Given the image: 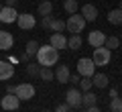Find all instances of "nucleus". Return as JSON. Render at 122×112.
Wrapping results in <instances>:
<instances>
[{
    "label": "nucleus",
    "mask_w": 122,
    "mask_h": 112,
    "mask_svg": "<svg viewBox=\"0 0 122 112\" xmlns=\"http://www.w3.org/2000/svg\"><path fill=\"white\" fill-rule=\"evenodd\" d=\"M59 61V51L51 45H41L39 51H37V63L41 67H53V65Z\"/></svg>",
    "instance_id": "f257e3e1"
},
{
    "label": "nucleus",
    "mask_w": 122,
    "mask_h": 112,
    "mask_svg": "<svg viewBox=\"0 0 122 112\" xmlns=\"http://www.w3.org/2000/svg\"><path fill=\"white\" fill-rule=\"evenodd\" d=\"M65 29L69 31L71 35H79L83 33V29H86V18L81 16V14H69V18L65 21Z\"/></svg>",
    "instance_id": "f03ea898"
},
{
    "label": "nucleus",
    "mask_w": 122,
    "mask_h": 112,
    "mask_svg": "<svg viewBox=\"0 0 122 112\" xmlns=\"http://www.w3.org/2000/svg\"><path fill=\"white\" fill-rule=\"evenodd\" d=\"M110 59H112V51L110 49H106L104 45L98 49H94V55H92V61H94V65L96 67H102V65H108Z\"/></svg>",
    "instance_id": "7ed1b4c3"
},
{
    "label": "nucleus",
    "mask_w": 122,
    "mask_h": 112,
    "mask_svg": "<svg viewBox=\"0 0 122 112\" xmlns=\"http://www.w3.org/2000/svg\"><path fill=\"white\" fill-rule=\"evenodd\" d=\"M77 73L81 75V78H92V75L96 73V65H94V61H92L90 57H81V59L77 61Z\"/></svg>",
    "instance_id": "20e7f679"
},
{
    "label": "nucleus",
    "mask_w": 122,
    "mask_h": 112,
    "mask_svg": "<svg viewBox=\"0 0 122 112\" xmlns=\"http://www.w3.org/2000/svg\"><path fill=\"white\" fill-rule=\"evenodd\" d=\"M14 94H16L18 100H30V98H35L37 90H35V86H33V84L25 82V84H18V86H16Z\"/></svg>",
    "instance_id": "39448f33"
},
{
    "label": "nucleus",
    "mask_w": 122,
    "mask_h": 112,
    "mask_svg": "<svg viewBox=\"0 0 122 112\" xmlns=\"http://www.w3.org/2000/svg\"><path fill=\"white\" fill-rule=\"evenodd\" d=\"M16 25L20 27L22 31H30L33 27L37 25V18L33 16L30 12H22V14H18V16H16Z\"/></svg>",
    "instance_id": "423d86ee"
},
{
    "label": "nucleus",
    "mask_w": 122,
    "mask_h": 112,
    "mask_svg": "<svg viewBox=\"0 0 122 112\" xmlns=\"http://www.w3.org/2000/svg\"><path fill=\"white\" fill-rule=\"evenodd\" d=\"M0 106H2V110H18V106H20V100L16 98V94H6L2 96V100H0Z\"/></svg>",
    "instance_id": "0eeeda50"
},
{
    "label": "nucleus",
    "mask_w": 122,
    "mask_h": 112,
    "mask_svg": "<svg viewBox=\"0 0 122 112\" xmlns=\"http://www.w3.org/2000/svg\"><path fill=\"white\" fill-rule=\"evenodd\" d=\"M16 8L14 6H2L0 8V22H4V25H10V22H16Z\"/></svg>",
    "instance_id": "6e6552de"
},
{
    "label": "nucleus",
    "mask_w": 122,
    "mask_h": 112,
    "mask_svg": "<svg viewBox=\"0 0 122 112\" xmlns=\"http://www.w3.org/2000/svg\"><path fill=\"white\" fill-rule=\"evenodd\" d=\"M65 102L69 104V108H79V106H81V90H75V88L67 90Z\"/></svg>",
    "instance_id": "1a4fd4ad"
},
{
    "label": "nucleus",
    "mask_w": 122,
    "mask_h": 112,
    "mask_svg": "<svg viewBox=\"0 0 122 112\" xmlns=\"http://www.w3.org/2000/svg\"><path fill=\"white\" fill-rule=\"evenodd\" d=\"M87 43L94 49H98V47H102V45L106 43V35L102 33V31H92V33L87 35Z\"/></svg>",
    "instance_id": "9d476101"
},
{
    "label": "nucleus",
    "mask_w": 122,
    "mask_h": 112,
    "mask_svg": "<svg viewBox=\"0 0 122 112\" xmlns=\"http://www.w3.org/2000/svg\"><path fill=\"white\" fill-rule=\"evenodd\" d=\"M49 45H51V47H55L57 51L67 49V37H65L63 33H53V35H51V41H49Z\"/></svg>",
    "instance_id": "9b49d317"
},
{
    "label": "nucleus",
    "mask_w": 122,
    "mask_h": 112,
    "mask_svg": "<svg viewBox=\"0 0 122 112\" xmlns=\"http://www.w3.org/2000/svg\"><path fill=\"white\" fill-rule=\"evenodd\" d=\"M14 75V65L10 63V61H2L0 59V82H2V80H10Z\"/></svg>",
    "instance_id": "f8f14e48"
},
{
    "label": "nucleus",
    "mask_w": 122,
    "mask_h": 112,
    "mask_svg": "<svg viewBox=\"0 0 122 112\" xmlns=\"http://www.w3.org/2000/svg\"><path fill=\"white\" fill-rule=\"evenodd\" d=\"M14 45V37L8 31H0V51H8Z\"/></svg>",
    "instance_id": "ddd939ff"
},
{
    "label": "nucleus",
    "mask_w": 122,
    "mask_h": 112,
    "mask_svg": "<svg viewBox=\"0 0 122 112\" xmlns=\"http://www.w3.org/2000/svg\"><path fill=\"white\" fill-rule=\"evenodd\" d=\"M81 16L86 18V22H94L98 18V8L94 4H83L81 6Z\"/></svg>",
    "instance_id": "4468645a"
},
{
    "label": "nucleus",
    "mask_w": 122,
    "mask_h": 112,
    "mask_svg": "<svg viewBox=\"0 0 122 112\" xmlns=\"http://www.w3.org/2000/svg\"><path fill=\"white\" fill-rule=\"evenodd\" d=\"M69 75L71 73H69V67H67V65H59V67L55 69V80L59 84H67L69 82Z\"/></svg>",
    "instance_id": "2eb2a0df"
},
{
    "label": "nucleus",
    "mask_w": 122,
    "mask_h": 112,
    "mask_svg": "<svg viewBox=\"0 0 122 112\" xmlns=\"http://www.w3.org/2000/svg\"><path fill=\"white\" fill-rule=\"evenodd\" d=\"M108 75H106V73H94V75H92V84H94V86L96 88H108Z\"/></svg>",
    "instance_id": "dca6fc26"
},
{
    "label": "nucleus",
    "mask_w": 122,
    "mask_h": 112,
    "mask_svg": "<svg viewBox=\"0 0 122 112\" xmlns=\"http://www.w3.org/2000/svg\"><path fill=\"white\" fill-rule=\"evenodd\" d=\"M96 102H98V96L96 94H94V92H81V104H83V106H96Z\"/></svg>",
    "instance_id": "f3484780"
},
{
    "label": "nucleus",
    "mask_w": 122,
    "mask_h": 112,
    "mask_svg": "<svg viewBox=\"0 0 122 112\" xmlns=\"http://www.w3.org/2000/svg\"><path fill=\"white\" fill-rule=\"evenodd\" d=\"M83 39H81V35H71L69 39H67V49H71V51H77L79 47H81Z\"/></svg>",
    "instance_id": "a211bd4d"
},
{
    "label": "nucleus",
    "mask_w": 122,
    "mask_h": 112,
    "mask_svg": "<svg viewBox=\"0 0 122 112\" xmlns=\"http://www.w3.org/2000/svg\"><path fill=\"white\" fill-rule=\"evenodd\" d=\"M37 10H39L41 16H49V14H53V2H51V0H43Z\"/></svg>",
    "instance_id": "6ab92c4d"
},
{
    "label": "nucleus",
    "mask_w": 122,
    "mask_h": 112,
    "mask_svg": "<svg viewBox=\"0 0 122 112\" xmlns=\"http://www.w3.org/2000/svg\"><path fill=\"white\" fill-rule=\"evenodd\" d=\"M108 22L110 25H122V10L120 8H114L108 12Z\"/></svg>",
    "instance_id": "aec40b11"
},
{
    "label": "nucleus",
    "mask_w": 122,
    "mask_h": 112,
    "mask_svg": "<svg viewBox=\"0 0 122 112\" xmlns=\"http://www.w3.org/2000/svg\"><path fill=\"white\" fill-rule=\"evenodd\" d=\"M63 8H65V12L75 14L77 8H79V2H77V0H63Z\"/></svg>",
    "instance_id": "412c9836"
},
{
    "label": "nucleus",
    "mask_w": 122,
    "mask_h": 112,
    "mask_svg": "<svg viewBox=\"0 0 122 112\" xmlns=\"http://www.w3.org/2000/svg\"><path fill=\"white\" fill-rule=\"evenodd\" d=\"M39 78L43 80V82H53V78H55V71H53L51 67H41Z\"/></svg>",
    "instance_id": "4be33fe9"
},
{
    "label": "nucleus",
    "mask_w": 122,
    "mask_h": 112,
    "mask_svg": "<svg viewBox=\"0 0 122 112\" xmlns=\"http://www.w3.org/2000/svg\"><path fill=\"white\" fill-rule=\"evenodd\" d=\"M51 31H53V33H63V31H65V21L53 18V21H51Z\"/></svg>",
    "instance_id": "5701e85b"
},
{
    "label": "nucleus",
    "mask_w": 122,
    "mask_h": 112,
    "mask_svg": "<svg viewBox=\"0 0 122 112\" xmlns=\"http://www.w3.org/2000/svg\"><path fill=\"white\" fill-rule=\"evenodd\" d=\"M104 47L110 49V51H112V49H118V47H120V39H118V37H106Z\"/></svg>",
    "instance_id": "b1692460"
},
{
    "label": "nucleus",
    "mask_w": 122,
    "mask_h": 112,
    "mask_svg": "<svg viewBox=\"0 0 122 112\" xmlns=\"http://www.w3.org/2000/svg\"><path fill=\"white\" fill-rule=\"evenodd\" d=\"M39 47H41V45L37 43V41H29V43H26V47H25V53H29V55L33 57V55H37Z\"/></svg>",
    "instance_id": "393cba45"
},
{
    "label": "nucleus",
    "mask_w": 122,
    "mask_h": 112,
    "mask_svg": "<svg viewBox=\"0 0 122 112\" xmlns=\"http://www.w3.org/2000/svg\"><path fill=\"white\" fill-rule=\"evenodd\" d=\"M77 86L81 88V92H90L92 88H94V84H92V78H81Z\"/></svg>",
    "instance_id": "a878e982"
},
{
    "label": "nucleus",
    "mask_w": 122,
    "mask_h": 112,
    "mask_svg": "<svg viewBox=\"0 0 122 112\" xmlns=\"http://www.w3.org/2000/svg\"><path fill=\"white\" fill-rule=\"evenodd\" d=\"M39 71H41V65H37V63H29L26 65V73H29L30 78H37Z\"/></svg>",
    "instance_id": "bb28decb"
},
{
    "label": "nucleus",
    "mask_w": 122,
    "mask_h": 112,
    "mask_svg": "<svg viewBox=\"0 0 122 112\" xmlns=\"http://www.w3.org/2000/svg\"><path fill=\"white\" fill-rule=\"evenodd\" d=\"M110 110L112 112H122V98H112V102H110Z\"/></svg>",
    "instance_id": "cd10ccee"
},
{
    "label": "nucleus",
    "mask_w": 122,
    "mask_h": 112,
    "mask_svg": "<svg viewBox=\"0 0 122 112\" xmlns=\"http://www.w3.org/2000/svg\"><path fill=\"white\" fill-rule=\"evenodd\" d=\"M51 21H53L51 14H49V16H43V21H41V27H43V29H47V31H51Z\"/></svg>",
    "instance_id": "c85d7f7f"
},
{
    "label": "nucleus",
    "mask_w": 122,
    "mask_h": 112,
    "mask_svg": "<svg viewBox=\"0 0 122 112\" xmlns=\"http://www.w3.org/2000/svg\"><path fill=\"white\" fill-rule=\"evenodd\" d=\"M79 80H81V75H79V73H71V75H69V84H73V86H77Z\"/></svg>",
    "instance_id": "c756f323"
},
{
    "label": "nucleus",
    "mask_w": 122,
    "mask_h": 112,
    "mask_svg": "<svg viewBox=\"0 0 122 112\" xmlns=\"http://www.w3.org/2000/svg\"><path fill=\"white\" fill-rule=\"evenodd\" d=\"M67 110H69V104H67V102H63V104H59V106L55 108V112H67Z\"/></svg>",
    "instance_id": "7c9ffc66"
},
{
    "label": "nucleus",
    "mask_w": 122,
    "mask_h": 112,
    "mask_svg": "<svg viewBox=\"0 0 122 112\" xmlns=\"http://www.w3.org/2000/svg\"><path fill=\"white\" fill-rule=\"evenodd\" d=\"M86 112H102V110H100L98 106H87V108H86Z\"/></svg>",
    "instance_id": "2f4dec72"
},
{
    "label": "nucleus",
    "mask_w": 122,
    "mask_h": 112,
    "mask_svg": "<svg viewBox=\"0 0 122 112\" xmlns=\"http://www.w3.org/2000/svg\"><path fill=\"white\" fill-rule=\"evenodd\" d=\"M29 59H30L29 53H22V55H20V61H25V63H29Z\"/></svg>",
    "instance_id": "473e14b6"
},
{
    "label": "nucleus",
    "mask_w": 122,
    "mask_h": 112,
    "mask_svg": "<svg viewBox=\"0 0 122 112\" xmlns=\"http://www.w3.org/2000/svg\"><path fill=\"white\" fill-rule=\"evenodd\" d=\"M14 90H16V86H8L6 88V94H14Z\"/></svg>",
    "instance_id": "72a5a7b5"
},
{
    "label": "nucleus",
    "mask_w": 122,
    "mask_h": 112,
    "mask_svg": "<svg viewBox=\"0 0 122 112\" xmlns=\"http://www.w3.org/2000/svg\"><path fill=\"white\" fill-rule=\"evenodd\" d=\"M16 4V0H6V6H14Z\"/></svg>",
    "instance_id": "f704fd0d"
},
{
    "label": "nucleus",
    "mask_w": 122,
    "mask_h": 112,
    "mask_svg": "<svg viewBox=\"0 0 122 112\" xmlns=\"http://www.w3.org/2000/svg\"><path fill=\"white\" fill-rule=\"evenodd\" d=\"M118 8H120V10H122V2H120V6H118Z\"/></svg>",
    "instance_id": "c9c22d12"
},
{
    "label": "nucleus",
    "mask_w": 122,
    "mask_h": 112,
    "mask_svg": "<svg viewBox=\"0 0 122 112\" xmlns=\"http://www.w3.org/2000/svg\"><path fill=\"white\" fill-rule=\"evenodd\" d=\"M67 112H75V110H67Z\"/></svg>",
    "instance_id": "e433bc0d"
},
{
    "label": "nucleus",
    "mask_w": 122,
    "mask_h": 112,
    "mask_svg": "<svg viewBox=\"0 0 122 112\" xmlns=\"http://www.w3.org/2000/svg\"><path fill=\"white\" fill-rule=\"evenodd\" d=\"M0 8H2V2H0Z\"/></svg>",
    "instance_id": "4c0bfd02"
},
{
    "label": "nucleus",
    "mask_w": 122,
    "mask_h": 112,
    "mask_svg": "<svg viewBox=\"0 0 122 112\" xmlns=\"http://www.w3.org/2000/svg\"><path fill=\"white\" fill-rule=\"evenodd\" d=\"M45 112H51V110H45Z\"/></svg>",
    "instance_id": "58836bf2"
},
{
    "label": "nucleus",
    "mask_w": 122,
    "mask_h": 112,
    "mask_svg": "<svg viewBox=\"0 0 122 112\" xmlns=\"http://www.w3.org/2000/svg\"><path fill=\"white\" fill-rule=\"evenodd\" d=\"M51 2H53V0H51Z\"/></svg>",
    "instance_id": "ea45409f"
},
{
    "label": "nucleus",
    "mask_w": 122,
    "mask_h": 112,
    "mask_svg": "<svg viewBox=\"0 0 122 112\" xmlns=\"http://www.w3.org/2000/svg\"><path fill=\"white\" fill-rule=\"evenodd\" d=\"M77 2H79V0H77Z\"/></svg>",
    "instance_id": "a19ab883"
}]
</instances>
